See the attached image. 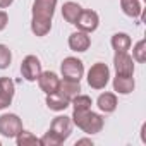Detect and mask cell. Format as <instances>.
Here are the masks:
<instances>
[{
    "label": "cell",
    "mask_w": 146,
    "mask_h": 146,
    "mask_svg": "<svg viewBox=\"0 0 146 146\" xmlns=\"http://www.w3.org/2000/svg\"><path fill=\"white\" fill-rule=\"evenodd\" d=\"M70 105L74 107V110H88L91 108V98L86 95H78L70 100Z\"/></svg>",
    "instance_id": "obj_21"
},
{
    "label": "cell",
    "mask_w": 146,
    "mask_h": 146,
    "mask_svg": "<svg viewBox=\"0 0 146 146\" xmlns=\"http://www.w3.org/2000/svg\"><path fill=\"white\" fill-rule=\"evenodd\" d=\"M132 58L136 62H139V64H143L146 60V41L144 40H139L134 45V48H132Z\"/></svg>",
    "instance_id": "obj_22"
},
{
    "label": "cell",
    "mask_w": 146,
    "mask_h": 146,
    "mask_svg": "<svg viewBox=\"0 0 146 146\" xmlns=\"http://www.w3.org/2000/svg\"><path fill=\"white\" fill-rule=\"evenodd\" d=\"M16 93V84L11 78H0V110L7 108L12 103Z\"/></svg>",
    "instance_id": "obj_10"
},
{
    "label": "cell",
    "mask_w": 146,
    "mask_h": 146,
    "mask_svg": "<svg viewBox=\"0 0 146 146\" xmlns=\"http://www.w3.org/2000/svg\"><path fill=\"white\" fill-rule=\"evenodd\" d=\"M7 23H9V16L5 11H0V31H4L7 28Z\"/></svg>",
    "instance_id": "obj_25"
},
{
    "label": "cell",
    "mask_w": 146,
    "mask_h": 146,
    "mask_svg": "<svg viewBox=\"0 0 146 146\" xmlns=\"http://www.w3.org/2000/svg\"><path fill=\"white\" fill-rule=\"evenodd\" d=\"M48 131H52V132L57 134L62 141H65V139L70 136V132H72V120H70V117H65V115L55 117V119L52 120V125H50Z\"/></svg>",
    "instance_id": "obj_8"
},
{
    "label": "cell",
    "mask_w": 146,
    "mask_h": 146,
    "mask_svg": "<svg viewBox=\"0 0 146 146\" xmlns=\"http://www.w3.org/2000/svg\"><path fill=\"white\" fill-rule=\"evenodd\" d=\"M0 146H2V143H0Z\"/></svg>",
    "instance_id": "obj_28"
},
{
    "label": "cell",
    "mask_w": 146,
    "mask_h": 146,
    "mask_svg": "<svg viewBox=\"0 0 146 146\" xmlns=\"http://www.w3.org/2000/svg\"><path fill=\"white\" fill-rule=\"evenodd\" d=\"M55 7H57V0H35L33 2L31 31L36 36H46L50 33Z\"/></svg>",
    "instance_id": "obj_1"
},
{
    "label": "cell",
    "mask_w": 146,
    "mask_h": 146,
    "mask_svg": "<svg viewBox=\"0 0 146 146\" xmlns=\"http://www.w3.org/2000/svg\"><path fill=\"white\" fill-rule=\"evenodd\" d=\"M69 105H70V102H69V100H65L64 96H60L57 91H55V93L46 95V107H48L50 110H55V112H64Z\"/></svg>",
    "instance_id": "obj_19"
},
{
    "label": "cell",
    "mask_w": 146,
    "mask_h": 146,
    "mask_svg": "<svg viewBox=\"0 0 146 146\" xmlns=\"http://www.w3.org/2000/svg\"><path fill=\"white\" fill-rule=\"evenodd\" d=\"M81 11H83V7H81L79 4H76V2H65V4L62 5V16H64V19H65L67 23H70V24H74V23L78 21Z\"/></svg>",
    "instance_id": "obj_17"
},
{
    "label": "cell",
    "mask_w": 146,
    "mask_h": 146,
    "mask_svg": "<svg viewBox=\"0 0 146 146\" xmlns=\"http://www.w3.org/2000/svg\"><path fill=\"white\" fill-rule=\"evenodd\" d=\"M79 144H90V146H91L93 141H91V139H86V137H84V139H78V141H76V146H79Z\"/></svg>",
    "instance_id": "obj_26"
},
{
    "label": "cell",
    "mask_w": 146,
    "mask_h": 146,
    "mask_svg": "<svg viewBox=\"0 0 146 146\" xmlns=\"http://www.w3.org/2000/svg\"><path fill=\"white\" fill-rule=\"evenodd\" d=\"M120 9L125 16L132 19H137L143 14V7H141L139 0H120Z\"/></svg>",
    "instance_id": "obj_18"
},
{
    "label": "cell",
    "mask_w": 146,
    "mask_h": 146,
    "mask_svg": "<svg viewBox=\"0 0 146 146\" xmlns=\"http://www.w3.org/2000/svg\"><path fill=\"white\" fill-rule=\"evenodd\" d=\"M113 67H115V72L120 74V76H132L134 74V60H132V57L127 52L115 53Z\"/></svg>",
    "instance_id": "obj_9"
},
{
    "label": "cell",
    "mask_w": 146,
    "mask_h": 146,
    "mask_svg": "<svg viewBox=\"0 0 146 146\" xmlns=\"http://www.w3.org/2000/svg\"><path fill=\"white\" fill-rule=\"evenodd\" d=\"M88 84L93 90H103L108 81H110V69L107 64L103 62H96L95 65H91V69L88 70Z\"/></svg>",
    "instance_id": "obj_3"
},
{
    "label": "cell",
    "mask_w": 146,
    "mask_h": 146,
    "mask_svg": "<svg viewBox=\"0 0 146 146\" xmlns=\"http://www.w3.org/2000/svg\"><path fill=\"white\" fill-rule=\"evenodd\" d=\"M36 81H38V84H40V90H41L45 95L55 93L57 88H58V83H60L58 76L55 74V72H52V70H46V72L41 70V74H40V78H38Z\"/></svg>",
    "instance_id": "obj_11"
},
{
    "label": "cell",
    "mask_w": 146,
    "mask_h": 146,
    "mask_svg": "<svg viewBox=\"0 0 146 146\" xmlns=\"http://www.w3.org/2000/svg\"><path fill=\"white\" fill-rule=\"evenodd\" d=\"M12 62V52L9 50V46L0 45V69H7Z\"/></svg>",
    "instance_id": "obj_24"
},
{
    "label": "cell",
    "mask_w": 146,
    "mask_h": 146,
    "mask_svg": "<svg viewBox=\"0 0 146 146\" xmlns=\"http://www.w3.org/2000/svg\"><path fill=\"white\" fill-rule=\"evenodd\" d=\"M16 141H17V146H26V144H40V139L29 132V131H21L17 136H16Z\"/></svg>",
    "instance_id": "obj_20"
},
{
    "label": "cell",
    "mask_w": 146,
    "mask_h": 146,
    "mask_svg": "<svg viewBox=\"0 0 146 146\" xmlns=\"http://www.w3.org/2000/svg\"><path fill=\"white\" fill-rule=\"evenodd\" d=\"M81 91V84L79 81H70V79H60L58 83V88H57V93L60 96H64L65 100H72L74 96H78Z\"/></svg>",
    "instance_id": "obj_13"
},
{
    "label": "cell",
    "mask_w": 146,
    "mask_h": 146,
    "mask_svg": "<svg viewBox=\"0 0 146 146\" xmlns=\"http://www.w3.org/2000/svg\"><path fill=\"white\" fill-rule=\"evenodd\" d=\"M96 105L105 113L115 112V108H117V96H115V93H102L98 96V100H96Z\"/></svg>",
    "instance_id": "obj_16"
},
{
    "label": "cell",
    "mask_w": 146,
    "mask_h": 146,
    "mask_svg": "<svg viewBox=\"0 0 146 146\" xmlns=\"http://www.w3.org/2000/svg\"><path fill=\"white\" fill-rule=\"evenodd\" d=\"M72 124H76L86 134H96L103 129V117L95 113L91 108L88 110H74L72 112Z\"/></svg>",
    "instance_id": "obj_2"
},
{
    "label": "cell",
    "mask_w": 146,
    "mask_h": 146,
    "mask_svg": "<svg viewBox=\"0 0 146 146\" xmlns=\"http://www.w3.org/2000/svg\"><path fill=\"white\" fill-rule=\"evenodd\" d=\"M64 141L57 136V134H53L52 131H48V132H45L41 137H40V144L41 146H60Z\"/></svg>",
    "instance_id": "obj_23"
},
{
    "label": "cell",
    "mask_w": 146,
    "mask_h": 146,
    "mask_svg": "<svg viewBox=\"0 0 146 146\" xmlns=\"http://www.w3.org/2000/svg\"><path fill=\"white\" fill-rule=\"evenodd\" d=\"M110 43H112V48L115 50V53H124V52H127V50L131 48V45H132L131 36H129L127 33H115V35L112 36Z\"/></svg>",
    "instance_id": "obj_15"
},
{
    "label": "cell",
    "mask_w": 146,
    "mask_h": 146,
    "mask_svg": "<svg viewBox=\"0 0 146 146\" xmlns=\"http://www.w3.org/2000/svg\"><path fill=\"white\" fill-rule=\"evenodd\" d=\"M21 74L26 81L33 83L40 78L41 74V62L36 55H28L23 58V64H21Z\"/></svg>",
    "instance_id": "obj_6"
},
{
    "label": "cell",
    "mask_w": 146,
    "mask_h": 146,
    "mask_svg": "<svg viewBox=\"0 0 146 146\" xmlns=\"http://www.w3.org/2000/svg\"><path fill=\"white\" fill-rule=\"evenodd\" d=\"M23 131V120L16 113L0 115V134L4 137H16Z\"/></svg>",
    "instance_id": "obj_5"
},
{
    "label": "cell",
    "mask_w": 146,
    "mask_h": 146,
    "mask_svg": "<svg viewBox=\"0 0 146 146\" xmlns=\"http://www.w3.org/2000/svg\"><path fill=\"white\" fill-rule=\"evenodd\" d=\"M12 2H14V0H0V9H5V7H9Z\"/></svg>",
    "instance_id": "obj_27"
},
{
    "label": "cell",
    "mask_w": 146,
    "mask_h": 146,
    "mask_svg": "<svg viewBox=\"0 0 146 146\" xmlns=\"http://www.w3.org/2000/svg\"><path fill=\"white\" fill-rule=\"evenodd\" d=\"M134 86H136V83H134V78L132 76H120V74H117L113 78V91H117L120 95L132 93L134 91Z\"/></svg>",
    "instance_id": "obj_14"
},
{
    "label": "cell",
    "mask_w": 146,
    "mask_h": 146,
    "mask_svg": "<svg viewBox=\"0 0 146 146\" xmlns=\"http://www.w3.org/2000/svg\"><path fill=\"white\" fill-rule=\"evenodd\" d=\"M90 45H91V38L84 31L78 29L76 33H72L69 36V48L74 52H86L90 48Z\"/></svg>",
    "instance_id": "obj_12"
},
{
    "label": "cell",
    "mask_w": 146,
    "mask_h": 146,
    "mask_svg": "<svg viewBox=\"0 0 146 146\" xmlns=\"http://www.w3.org/2000/svg\"><path fill=\"white\" fill-rule=\"evenodd\" d=\"M60 72L64 79H70V81H81L83 74H84V65L79 58L76 57H65L60 64Z\"/></svg>",
    "instance_id": "obj_4"
},
{
    "label": "cell",
    "mask_w": 146,
    "mask_h": 146,
    "mask_svg": "<svg viewBox=\"0 0 146 146\" xmlns=\"http://www.w3.org/2000/svg\"><path fill=\"white\" fill-rule=\"evenodd\" d=\"M74 24L78 26L79 31H84V33L90 35V33H93V31L98 28L100 17H98V14H96L95 11H81L78 21H76Z\"/></svg>",
    "instance_id": "obj_7"
}]
</instances>
